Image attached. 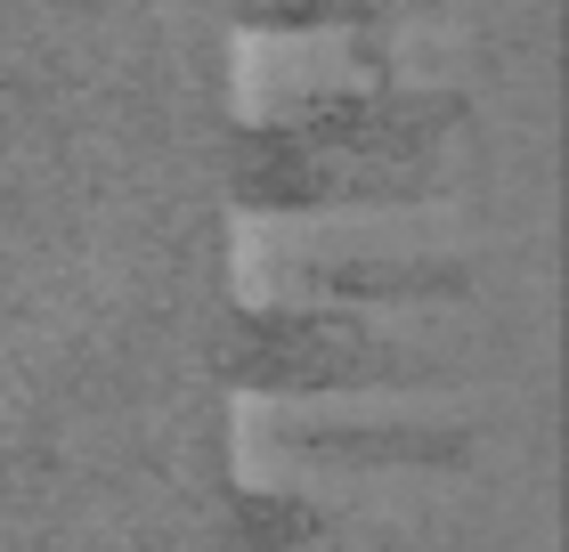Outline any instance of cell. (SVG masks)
Wrapping results in <instances>:
<instances>
[{
    "label": "cell",
    "instance_id": "cell-6",
    "mask_svg": "<svg viewBox=\"0 0 569 552\" xmlns=\"http://www.w3.org/2000/svg\"><path fill=\"white\" fill-rule=\"evenodd\" d=\"M416 9H431V0H228L237 33H261V41H318V33L375 41Z\"/></svg>",
    "mask_w": 569,
    "mask_h": 552
},
{
    "label": "cell",
    "instance_id": "cell-5",
    "mask_svg": "<svg viewBox=\"0 0 569 552\" xmlns=\"http://www.w3.org/2000/svg\"><path fill=\"white\" fill-rule=\"evenodd\" d=\"M301 293L350 301V309H431V301H472V269L463 260H309Z\"/></svg>",
    "mask_w": 569,
    "mask_h": 552
},
{
    "label": "cell",
    "instance_id": "cell-3",
    "mask_svg": "<svg viewBox=\"0 0 569 552\" xmlns=\"http://www.w3.org/2000/svg\"><path fill=\"white\" fill-rule=\"evenodd\" d=\"M228 552H439L416 529L358 520L301 488H228Z\"/></svg>",
    "mask_w": 569,
    "mask_h": 552
},
{
    "label": "cell",
    "instance_id": "cell-1",
    "mask_svg": "<svg viewBox=\"0 0 569 552\" xmlns=\"http://www.w3.org/2000/svg\"><path fill=\"white\" fill-rule=\"evenodd\" d=\"M463 139H472V98L439 82H399L375 49L358 82L301 90L277 114L237 122L228 203L244 220L407 212L448 188V154Z\"/></svg>",
    "mask_w": 569,
    "mask_h": 552
},
{
    "label": "cell",
    "instance_id": "cell-4",
    "mask_svg": "<svg viewBox=\"0 0 569 552\" xmlns=\"http://www.w3.org/2000/svg\"><path fill=\"white\" fill-rule=\"evenodd\" d=\"M277 446L342 471H431V480H456L480 463L472 423H293Z\"/></svg>",
    "mask_w": 569,
    "mask_h": 552
},
{
    "label": "cell",
    "instance_id": "cell-2",
    "mask_svg": "<svg viewBox=\"0 0 569 552\" xmlns=\"http://www.w3.org/2000/svg\"><path fill=\"white\" fill-rule=\"evenodd\" d=\"M220 382L269 407H326V399H416L456 382V365L375 325L350 301H237L220 325Z\"/></svg>",
    "mask_w": 569,
    "mask_h": 552
}]
</instances>
